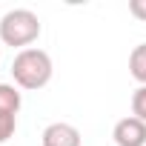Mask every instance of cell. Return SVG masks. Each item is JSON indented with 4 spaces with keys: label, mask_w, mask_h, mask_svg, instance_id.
<instances>
[{
    "label": "cell",
    "mask_w": 146,
    "mask_h": 146,
    "mask_svg": "<svg viewBox=\"0 0 146 146\" xmlns=\"http://www.w3.org/2000/svg\"><path fill=\"white\" fill-rule=\"evenodd\" d=\"M12 78L20 89H43L52 80V57L43 49H23L12 60Z\"/></svg>",
    "instance_id": "obj_1"
},
{
    "label": "cell",
    "mask_w": 146,
    "mask_h": 146,
    "mask_svg": "<svg viewBox=\"0 0 146 146\" xmlns=\"http://www.w3.org/2000/svg\"><path fill=\"white\" fill-rule=\"evenodd\" d=\"M37 37H40V20L35 12L15 9L0 17V40L6 46H17L23 52V46H32Z\"/></svg>",
    "instance_id": "obj_2"
},
{
    "label": "cell",
    "mask_w": 146,
    "mask_h": 146,
    "mask_svg": "<svg viewBox=\"0 0 146 146\" xmlns=\"http://www.w3.org/2000/svg\"><path fill=\"white\" fill-rule=\"evenodd\" d=\"M112 137L117 146H146V123L137 117H123L115 123Z\"/></svg>",
    "instance_id": "obj_3"
},
{
    "label": "cell",
    "mask_w": 146,
    "mask_h": 146,
    "mask_svg": "<svg viewBox=\"0 0 146 146\" xmlns=\"http://www.w3.org/2000/svg\"><path fill=\"white\" fill-rule=\"evenodd\" d=\"M43 146H80V132L72 123H49L43 129Z\"/></svg>",
    "instance_id": "obj_4"
},
{
    "label": "cell",
    "mask_w": 146,
    "mask_h": 146,
    "mask_svg": "<svg viewBox=\"0 0 146 146\" xmlns=\"http://www.w3.org/2000/svg\"><path fill=\"white\" fill-rule=\"evenodd\" d=\"M20 103H23V98H20V92L15 86L0 83V115H17Z\"/></svg>",
    "instance_id": "obj_5"
},
{
    "label": "cell",
    "mask_w": 146,
    "mask_h": 146,
    "mask_svg": "<svg viewBox=\"0 0 146 146\" xmlns=\"http://www.w3.org/2000/svg\"><path fill=\"white\" fill-rule=\"evenodd\" d=\"M129 72H132V78L140 86H146V43H140V46L132 49V54H129Z\"/></svg>",
    "instance_id": "obj_6"
},
{
    "label": "cell",
    "mask_w": 146,
    "mask_h": 146,
    "mask_svg": "<svg viewBox=\"0 0 146 146\" xmlns=\"http://www.w3.org/2000/svg\"><path fill=\"white\" fill-rule=\"evenodd\" d=\"M132 117L146 123V86H137L132 92Z\"/></svg>",
    "instance_id": "obj_7"
},
{
    "label": "cell",
    "mask_w": 146,
    "mask_h": 146,
    "mask_svg": "<svg viewBox=\"0 0 146 146\" xmlns=\"http://www.w3.org/2000/svg\"><path fill=\"white\" fill-rule=\"evenodd\" d=\"M17 129V115H0V143H6Z\"/></svg>",
    "instance_id": "obj_8"
},
{
    "label": "cell",
    "mask_w": 146,
    "mask_h": 146,
    "mask_svg": "<svg viewBox=\"0 0 146 146\" xmlns=\"http://www.w3.org/2000/svg\"><path fill=\"white\" fill-rule=\"evenodd\" d=\"M129 12H132L137 20L146 23V0H132V3H129Z\"/></svg>",
    "instance_id": "obj_9"
}]
</instances>
